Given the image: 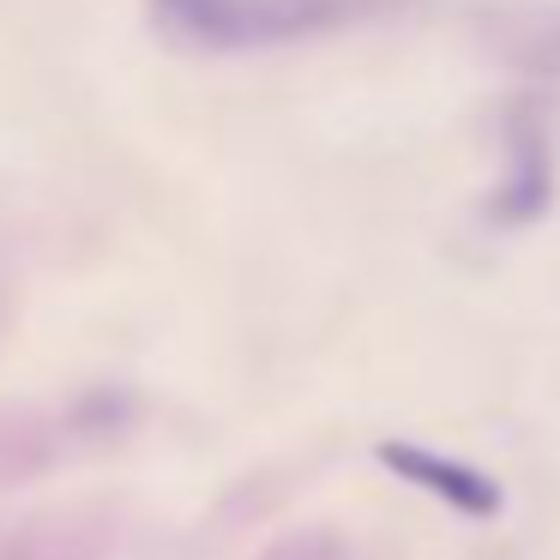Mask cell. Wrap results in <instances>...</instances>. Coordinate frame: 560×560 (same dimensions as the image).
Returning a JSON list of instances; mask_svg holds the SVG:
<instances>
[{"label": "cell", "instance_id": "cell-1", "mask_svg": "<svg viewBox=\"0 0 560 560\" xmlns=\"http://www.w3.org/2000/svg\"><path fill=\"white\" fill-rule=\"evenodd\" d=\"M151 7L175 37L199 49H254V43H283L338 25L362 0H151Z\"/></svg>", "mask_w": 560, "mask_h": 560}, {"label": "cell", "instance_id": "cell-2", "mask_svg": "<svg viewBox=\"0 0 560 560\" xmlns=\"http://www.w3.org/2000/svg\"><path fill=\"white\" fill-rule=\"evenodd\" d=\"M380 464H386L392 476H404V482L428 488L434 500H446L452 512H464V518H494L500 512V482L494 476H482L476 464L446 458V452L410 446V440H386V446H380Z\"/></svg>", "mask_w": 560, "mask_h": 560}]
</instances>
